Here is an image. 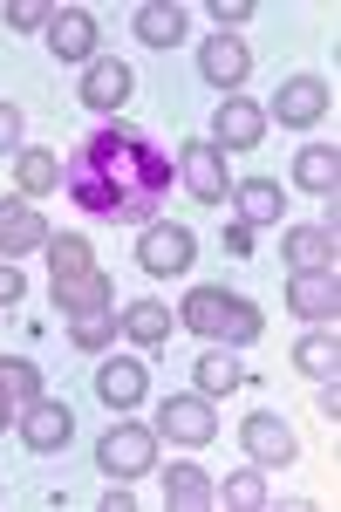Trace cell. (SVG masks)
I'll use <instances>...</instances> for the list:
<instances>
[{
	"mask_svg": "<svg viewBox=\"0 0 341 512\" xmlns=\"http://www.w3.org/2000/svg\"><path fill=\"white\" fill-rule=\"evenodd\" d=\"M62 192L76 212L89 219H110V226H151L164 192H171V158L157 151L144 130H96L82 137L76 158L62 164Z\"/></svg>",
	"mask_w": 341,
	"mask_h": 512,
	"instance_id": "1",
	"label": "cell"
},
{
	"mask_svg": "<svg viewBox=\"0 0 341 512\" xmlns=\"http://www.w3.org/2000/svg\"><path fill=\"white\" fill-rule=\"evenodd\" d=\"M178 321H185L191 335H205V342H260V328H266L260 308L226 294V287H191Z\"/></svg>",
	"mask_w": 341,
	"mask_h": 512,
	"instance_id": "2",
	"label": "cell"
},
{
	"mask_svg": "<svg viewBox=\"0 0 341 512\" xmlns=\"http://www.w3.org/2000/svg\"><path fill=\"white\" fill-rule=\"evenodd\" d=\"M178 178L191 185V198H198V205H226V198H232L226 151H219L212 137H198V144H178Z\"/></svg>",
	"mask_w": 341,
	"mask_h": 512,
	"instance_id": "3",
	"label": "cell"
},
{
	"mask_svg": "<svg viewBox=\"0 0 341 512\" xmlns=\"http://www.w3.org/2000/svg\"><path fill=\"white\" fill-rule=\"evenodd\" d=\"M96 465H103V478H144L157 465V431L151 424H116L96 444Z\"/></svg>",
	"mask_w": 341,
	"mask_h": 512,
	"instance_id": "4",
	"label": "cell"
},
{
	"mask_svg": "<svg viewBox=\"0 0 341 512\" xmlns=\"http://www.w3.org/2000/svg\"><path fill=\"white\" fill-rule=\"evenodd\" d=\"M14 431H21V444H28V451H62V444L76 437V417H69V403H55V396H35V403H21Z\"/></svg>",
	"mask_w": 341,
	"mask_h": 512,
	"instance_id": "5",
	"label": "cell"
},
{
	"mask_svg": "<svg viewBox=\"0 0 341 512\" xmlns=\"http://www.w3.org/2000/svg\"><path fill=\"white\" fill-rule=\"evenodd\" d=\"M328 82L321 76H287L280 89H273V123H287V130H307V123L328 117Z\"/></svg>",
	"mask_w": 341,
	"mask_h": 512,
	"instance_id": "6",
	"label": "cell"
},
{
	"mask_svg": "<svg viewBox=\"0 0 341 512\" xmlns=\"http://www.w3.org/2000/svg\"><path fill=\"white\" fill-rule=\"evenodd\" d=\"M157 424H164V437H178V444H212L219 437V417H212L205 396H164Z\"/></svg>",
	"mask_w": 341,
	"mask_h": 512,
	"instance_id": "7",
	"label": "cell"
},
{
	"mask_svg": "<svg viewBox=\"0 0 341 512\" xmlns=\"http://www.w3.org/2000/svg\"><path fill=\"white\" fill-rule=\"evenodd\" d=\"M96 14H82V7H55V21H48V48H55V62H96Z\"/></svg>",
	"mask_w": 341,
	"mask_h": 512,
	"instance_id": "8",
	"label": "cell"
},
{
	"mask_svg": "<svg viewBox=\"0 0 341 512\" xmlns=\"http://www.w3.org/2000/svg\"><path fill=\"white\" fill-rule=\"evenodd\" d=\"M96 396H103L110 410H137V403L151 396V369L130 362V355H110V362L96 369Z\"/></svg>",
	"mask_w": 341,
	"mask_h": 512,
	"instance_id": "9",
	"label": "cell"
},
{
	"mask_svg": "<svg viewBox=\"0 0 341 512\" xmlns=\"http://www.w3.org/2000/svg\"><path fill=\"white\" fill-rule=\"evenodd\" d=\"M246 69H253V55H246V41H239V35L198 41V76L212 82V89H239V82H246Z\"/></svg>",
	"mask_w": 341,
	"mask_h": 512,
	"instance_id": "10",
	"label": "cell"
},
{
	"mask_svg": "<svg viewBox=\"0 0 341 512\" xmlns=\"http://www.w3.org/2000/svg\"><path fill=\"white\" fill-rule=\"evenodd\" d=\"M260 137H266V110L246 103V96H226L219 103V123H212V144L219 151H253Z\"/></svg>",
	"mask_w": 341,
	"mask_h": 512,
	"instance_id": "11",
	"label": "cell"
},
{
	"mask_svg": "<svg viewBox=\"0 0 341 512\" xmlns=\"http://www.w3.org/2000/svg\"><path fill=\"white\" fill-rule=\"evenodd\" d=\"M137 267H144V274H185L191 267V233L185 226H144V239H137Z\"/></svg>",
	"mask_w": 341,
	"mask_h": 512,
	"instance_id": "12",
	"label": "cell"
},
{
	"mask_svg": "<svg viewBox=\"0 0 341 512\" xmlns=\"http://www.w3.org/2000/svg\"><path fill=\"white\" fill-rule=\"evenodd\" d=\"M287 308H294V315H307V321H328V328H335V315H341V280H335V267H321V274H294Z\"/></svg>",
	"mask_w": 341,
	"mask_h": 512,
	"instance_id": "13",
	"label": "cell"
},
{
	"mask_svg": "<svg viewBox=\"0 0 341 512\" xmlns=\"http://www.w3.org/2000/svg\"><path fill=\"white\" fill-rule=\"evenodd\" d=\"M130 89H137L130 62L96 55V62H89V76H82V103H89V110H123V103H130Z\"/></svg>",
	"mask_w": 341,
	"mask_h": 512,
	"instance_id": "14",
	"label": "cell"
},
{
	"mask_svg": "<svg viewBox=\"0 0 341 512\" xmlns=\"http://www.w3.org/2000/svg\"><path fill=\"white\" fill-rule=\"evenodd\" d=\"M35 246H48V219H41L35 205L7 198V205H0V260H21V253H35Z\"/></svg>",
	"mask_w": 341,
	"mask_h": 512,
	"instance_id": "15",
	"label": "cell"
},
{
	"mask_svg": "<svg viewBox=\"0 0 341 512\" xmlns=\"http://www.w3.org/2000/svg\"><path fill=\"white\" fill-rule=\"evenodd\" d=\"M239 437H246V451H253L260 465H294V451H301V444H294V431H287L273 410H253V417L239 424Z\"/></svg>",
	"mask_w": 341,
	"mask_h": 512,
	"instance_id": "16",
	"label": "cell"
},
{
	"mask_svg": "<svg viewBox=\"0 0 341 512\" xmlns=\"http://www.w3.org/2000/svg\"><path fill=\"white\" fill-rule=\"evenodd\" d=\"M55 315H110V274L103 267H89L76 280H55Z\"/></svg>",
	"mask_w": 341,
	"mask_h": 512,
	"instance_id": "17",
	"label": "cell"
},
{
	"mask_svg": "<svg viewBox=\"0 0 341 512\" xmlns=\"http://www.w3.org/2000/svg\"><path fill=\"white\" fill-rule=\"evenodd\" d=\"M280 260H287L294 274H321V267H335V226H294V233L280 239Z\"/></svg>",
	"mask_w": 341,
	"mask_h": 512,
	"instance_id": "18",
	"label": "cell"
},
{
	"mask_svg": "<svg viewBox=\"0 0 341 512\" xmlns=\"http://www.w3.org/2000/svg\"><path fill=\"white\" fill-rule=\"evenodd\" d=\"M116 328H123L137 349H164V342H171V328H178V315H171L164 301H130V308L116 315Z\"/></svg>",
	"mask_w": 341,
	"mask_h": 512,
	"instance_id": "19",
	"label": "cell"
},
{
	"mask_svg": "<svg viewBox=\"0 0 341 512\" xmlns=\"http://www.w3.org/2000/svg\"><path fill=\"white\" fill-rule=\"evenodd\" d=\"M164 506L171 512H205V506H219V485L198 472V465H171V472H164Z\"/></svg>",
	"mask_w": 341,
	"mask_h": 512,
	"instance_id": "20",
	"label": "cell"
},
{
	"mask_svg": "<svg viewBox=\"0 0 341 512\" xmlns=\"http://www.w3.org/2000/svg\"><path fill=\"white\" fill-rule=\"evenodd\" d=\"M232 205H239V226H273L280 212H287V198H280V185L273 178H246V185H232Z\"/></svg>",
	"mask_w": 341,
	"mask_h": 512,
	"instance_id": "21",
	"label": "cell"
},
{
	"mask_svg": "<svg viewBox=\"0 0 341 512\" xmlns=\"http://www.w3.org/2000/svg\"><path fill=\"white\" fill-rule=\"evenodd\" d=\"M294 178H301L314 198H335V185H341V151H335V144H307L301 158H294Z\"/></svg>",
	"mask_w": 341,
	"mask_h": 512,
	"instance_id": "22",
	"label": "cell"
},
{
	"mask_svg": "<svg viewBox=\"0 0 341 512\" xmlns=\"http://www.w3.org/2000/svg\"><path fill=\"white\" fill-rule=\"evenodd\" d=\"M191 383H198V396L212 403V396H232V390H239V383H246V369H239L226 349H205L198 362H191Z\"/></svg>",
	"mask_w": 341,
	"mask_h": 512,
	"instance_id": "23",
	"label": "cell"
},
{
	"mask_svg": "<svg viewBox=\"0 0 341 512\" xmlns=\"http://www.w3.org/2000/svg\"><path fill=\"white\" fill-rule=\"evenodd\" d=\"M137 41H151V48H171V41H185V7H171V0H151V7H137Z\"/></svg>",
	"mask_w": 341,
	"mask_h": 512,
	"instance_id": "24",
	"label": "cell"
},
{
	"mask_svg": "<svg viewBox=\"0 0 341 512\" xmlns=\"http://www.w3.org/2000/svg\"><path fill=\"white\" fill-rule=\"evenodd\" d=\"M294 369H301V376H314V383H328V376L341 369L335 328H328V335H321V328H314V335H301V349H294Z\"/></svg>",
	"mask_w": 341,
	"mask_h": 512,
	"instance_id": "25",
	"label": "cell"
},
{
	"mask_svg": "<svg viewBox=\"0 0 341 512\" xmlns=\"http://www.w3.org/2000/svg\"><path fill=\"white\" fill-rule=\"evenodd\" d=\"M219 506H232V512H266V506H273V492H266L260 472H226V478H219Z\"/></svg>",
	"mask_w": 341,
	"mask_h": 512,
	"instance_id": "26",
	"label": "cell"
},
{
	"mask_svg": "<svg viewBox=\"0 0 341 512\" xmlns=\"http://www.w3.org/2000/svg\"><path fill=\"white\" fill-rule=\"evenodd\" d=\"M48 267H55V280H76L96 267V253H89L82 233H48Z\"/></svg>",
	"mask_w": 341,
	"mask_h": 512,
	"instance_id": "27",
	"label": "cell"
},
{
	"mask_svg": "<svg viewBox=\"0 0 341 512\" xmlns=\"http://www.w3.org/2000/svg\"><path fill=\"white\" fill-rule=\"evenodd\" d=\"M0 383H7L14 403H35V396H41V369L28 362V355H7V362H0Z\"/></svg>",
	"mask_w": 341,
	"mask_h": 512,
	"instance_id": "28",
	"label": "cell"
},
{
	"mask_svg": "<svg viewBox=\"0 0 341 512\" xmlns=\"http://www.w3.org/2000/svg\"><path fill=\"white\" fill-rule=\"evenodd\" d=\"M62 185V164L48 151H21V192H55Z\"/></svg>",
	"mask_w": 341,
	"mask_h": 512,
	"instance_id": "29",
	"label": "cell"
},
{
	"mask_svg": "<svg viewBox=\"0 0 341 512\" xmlns=\"http://www.w3.org/2000/svg\"><path fill=\"white\" fill-rule=\"evenodd\" d=\"M110 335H116V315H76L69 321V342L76 349H110Z\"/></svg>",
	"mask_w": 341,
	"mask_h": 512,
	"instance_id": "30",
	"label": "cell"
},
{
	"mask_svg": "<svg viewBox=\"0 0 341 512\" xmlns=\"http://www.w3.org/2000/svg\"><path fill=\"white\" fill-rule=\"evenodd\" d=\"M7 21H14L21 35H48V21H55V7H35V0H21V7H7Z\"/></svg>",
	"mask_w": 341,
	"mask_h": 512,
	"instance_id": "31",
	"label": "cell"
},
{
	"mask_svg": "<svg viewBox=\"0 0 341 512\" xmlns=\"http://www.w3.org/2000/svg\"><path fill=\"white\" fill-rule=\"evenodd\" d=\"M239 21H253V0H212V35H232Z\"/></svg>",
	"mask_w": 341,
	"mask_h": 512,
	"instance_id": "32",
	"label": "cell"
},
{
	"mask_svg": "<svg viewBox=\"0 0 341 512\" xmlns=\"http://www.w3.org/2000/svg\"><path fill=\"white\" fill-rule=\"evenodd\" d=\"M21 287H28L21 267H14V260H0V308H14V301H21Z\"/></svg>",
	"mask_w": 341,
	"mask_h": 512,
	"instance_id": "33",
	"label": "cell"
},
{
	"mask_svg": "<svg viewBox=\"0 0 341 512\" xmlns=\"http://www.w3.org/2000/svg\"><path fill=\"white\" fill-rule=\"evenodd\" d=\"M0 151H21V110L0 103Z\"/></svg>",
	"mask_w": 341,
	"mask_h": 512,
	"instance_id": "34",
	"label": "cell"
},
{
	"mask_svg": "<svg viewBox=\"0 0 341 512\" xmlns=\"http://www.w3.org/2000/svg\"><path fill=\"white\" fill-rule=\"evenodd\" d=\"M226 246H232V253H253V226H239V219H232V226H226Z\"/></svg>",
	"mask_w": 341,
	"mask_h": 512,
	"instance_id": "35",
	"label": "cell"
},
{
	"mask_svg": "<svg viewBox=\"0 0 341 512\" xmlns=\"http://www.w3.org/2000/svg\"><path fill=\"white\" fill-rule=\"evenodd\" d=\"M103 506H110V512H130V506H137V492H130V485H110V492H103Z\"/></svg>",
	"mask_w": 341,
	"mask_h": 512,
	"instance_id": "36",
	"label": "cell"
},
{
	"mask_svg": "<svg viewBox=\"0 0 341 512\" xmlns=\"http://www.w3.org/2000/svg\"><path fill=\"white\" fill-rule=\"evenodd\" d=\"M14 417H21V403H14V396H7V383H0V431H7Z\"/></svg>",
	"mask_w": 341,
	"mask_h": 512,
	"instance_id": "37",
	"label": "cell"
}]
</instances>
